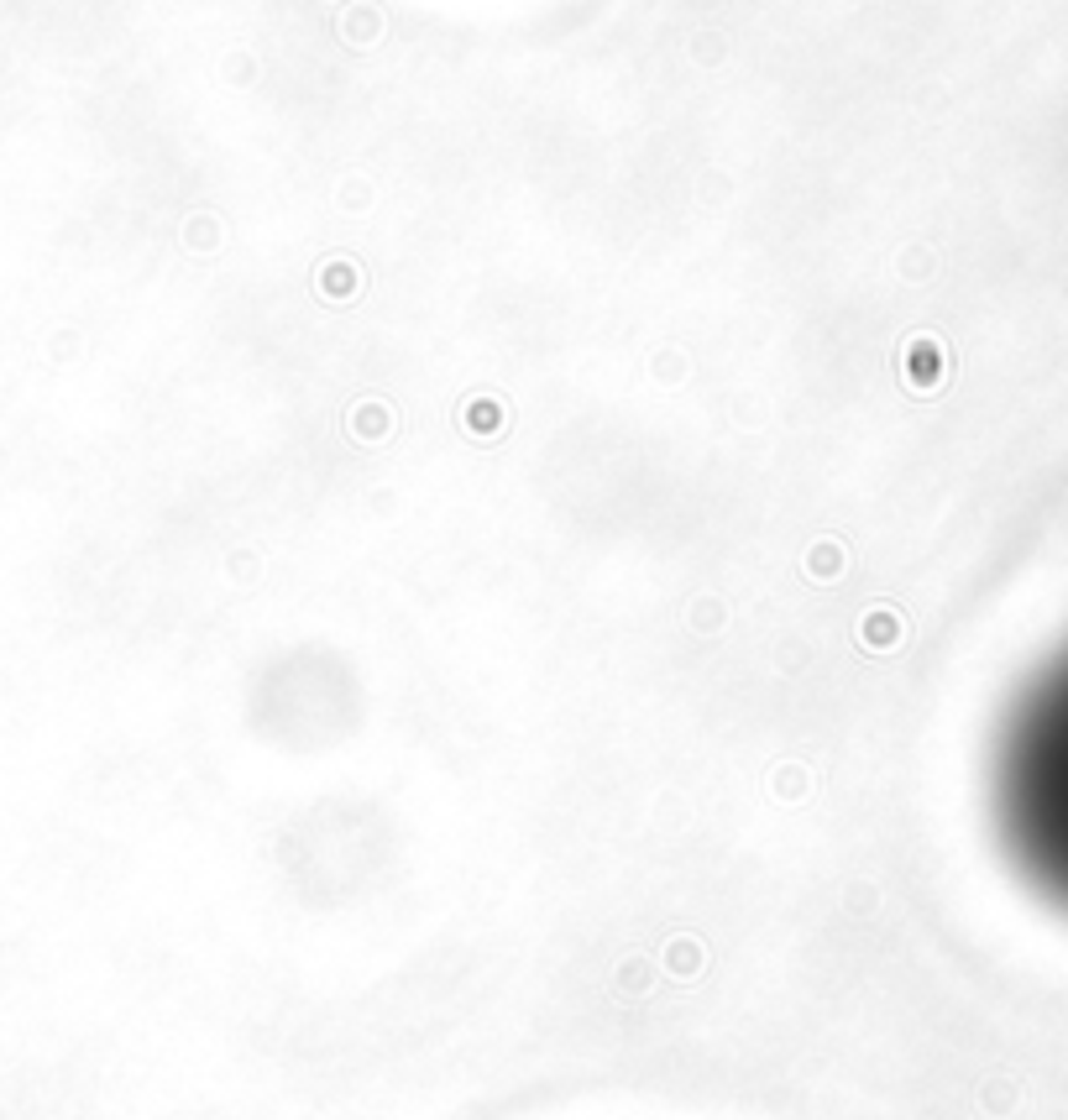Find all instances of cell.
Returning a JSON list of instances; mask_svg holds the SVG:
<instances>
[{
	"label": "cell",
	"instance_id": "1",
	"mask_svg": "<svg viewBox=\"0 0 1068 1120\" xmlns=\"http://www.w3.org/2000/svg\"><path fill=\"white\" fill-rule=\"evenodd\" d=\"M996 822L1021 879L1068 911V650L1027 686L996 749Z\"/></svg>",
	"mask_w": 1068,
	"mask_h": 1120
}]
</instances>
